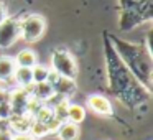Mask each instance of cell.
Wrapping results in <instances>:
<instances>
[{
  "mask_svg": "<svg viewBox=\"0 0 153 140\" xmlns=\"http://www.w3.org/2000/svg\"><path fill=\"white\" fill-rule=\"evenodd\" d=\"M28 102H30V91L28 89H15L10 94V109L12 115H23L27 114Z\"/></svg>",
  "mask_w": 153,
  "mask_h": 140,
  "instance_id": "ba28073f",
  "label": "cell"
},
{
  "mask_svg": "<svg viewBox=\"0 0 153 140\" xmlns=\"http://www.w3.org/2000/svg\"><path fill=\"white\" fill-rule=\"evenodd\" d=\"M86 119V109L81 104H68L66 109V122H71L74 125H79Z\"/></svg>",
  "mask_w": 153,
  "mask_h": 140,
  "instance_id": "5bb4252c",
  "label": "cell"
},
{
  "mask_svg": "<svg viewBox=\"0 0 153 140\" xmlns=\"http://www.w3.org/2000/svg\"><path fill=\"white\" fill-rule=\"evenodd\" d=\"M8 124H10V129L17 132V135H28L31 129V124H33V117H30L28 114L12 115L8 119Z\"/></svg>",
  "mask_w": 153,
  "mask_h": 140,
  "instance_id": "8fae6325",
  "label": "cell"
},
{
  "mask_svg": "<svg viewBox=\"0 0 153 140\" xmlns=\"http://www.w3.org/2000/svg\"><path fill=\"white\" fill-rule=\"evenodd\" d=\"M56 133H58V139L59 140H79L81 129H79V125H74L71 122H64L59 125Z\"/></svg>",
  "mask_w": 153,
  "mask_h": 140,
  "instance_id": "4fadbf2b",
  "label": "cell"
},
{
  "mask_svg": "<svg viewBox=\"0 0 153 140\" xmlns=\"http://www.w3.org/2000/svg\"><path fill=\"white\" fill-rule=\"evenodd\" d=\"M48 83H50V86L54 91V97H59V99H66L71 94L76 92V83L74 81L63 77V76H58L54 73H50Z\"/></svg>",
  "mask_w": 153,
  "mask_h": 140,
  "instance_id": "52a82bcc",
  "label": "cell"
},
{
  "mask_svg": "<svg viewBox=\"0 0 153 140\" xmlns=\"http://www.w3.org/2000/svg\"><path fill=\"white\" fill-rule=\"evenodd\" d=\"M8 18V15H7V8H5V5L0 2V25L4 23L5 20Z\"/></svg>",
  "mask_w": 153,
  "mask_h": 140,
  "instance_id": "ffe728a7",
  "label": "cell"
},
{
  "mask_svg": "<svg viewBox=\"0 0 153 140\" xmlns=\"http://www.w3.org/2000/svg\"><path fill=\"white\" fill-rule=\"evenodd\" d=\"M12 140H35L33 137L30 135H13L12 137Z\"/></svg>",
  "mask_w": 153,
  "mask_h": 140,
  "instance_id": "44dd1931",
  "label": "cell"
},
{
  "mask_svg": "<svg viewBox=\"0 0 153 140\" xmlns=\"http://www.w3.org/2000/svg\"><path fill=\"white\" fill-rule=\"evenodd\" d=\"M18 38H20V18L8 17L0 25V48L5 50L13 46Z\"/></svg>",
  "mask_w": 153,
  "mask_h": 140,
  "instance_id": "8992f818",
  "label": "cell"
},
{
  "mask_svg": "<svg viewBox=\"0 0 153 140\" xmlns=\"http://www.w3.org/2000/svg\"><path fill=\"white\" fill-rule=\"evenodd\" d=\"M51 71L48 69L46 66L38 63L36 66L31 69V76H33V84H41V83H46L48 81V76H50Z\"/></svg>",
  "mask_w": 153,
  "mask_h": 140,
  "instance_id": "e0dca14e",
  "label": "cell"
},
{
  "mask_svg": "<svg viewBox=\"0 0 153 140\" xmlns=\"http://www.w3.org/2000/svg\"><path fill=\"white\" fill-rule=\"evenodd\" d=\"M13 81L20 89H30L33 86V76H31V69L27 68H17L13 73Z\"/></svg>",
  "mask_w": 153,
  "mask_h": 140,
  "instance_id": "9a60e30c",
  "label": "cell"
},
{
  "mask_svg": "<svg viewBox=\"0 0 153 140\" xmlns=\"http://www.w3.org/2000/svg\"><path fill=\"white\" fill-rule=\"evenodd\" d=\"M104 45V58H105V71H107V91L119 102H122L128 109H138L146 106L152 99V92L142 86L135 79L132 73L120 61L110 43L107 31L102 36Z\"/></svg>",
  "mask_w": 153,
  "mask_h": 140,
  "instance_id": "6da1fadb",
  "label": "cell"
},
{
  "mask_svg": "<svg viewBox=\"0 0 153 140\" xmlns=\"http://www.w3.org/2000/svg\"><path fill=\"white\" fill-rule=\"evenodd\" d=\"M17 69L13 58L10 56H0V81H10L13 79V73Z\"/></svg>",
  "mask_w": 153,
  "mask_h": 140,
  "instance_id": "2e32d148",
  "label": "cell"
},
{
  "mask_svg": "<svg viewBox=\"0 0 153 140\" xmlns=\"http://www.w3.org/2000/svg\"><path fill=\"white\" fill-rule=\"evenodd\" d=\"M119 7V28L122 31H132L133 28L153 20L152 0H120Z\"/></svg>",
  "mask_w": 153,
  "mask_h": 140,
  "instance_id": "3957f363",
  "label": "cell"
},
{
  "mask_svg": "<svg viewBox=\"0 0 153 140\" xmlns=\"http://www.w3.org/2000/svg\"><path fill=\"white\" fill-rule=\"evenodd\" d=\"M13 61H15V64H17V68L33 69V68L38 64V56H36V53H35L33 50L25 48V50H22L20 53L13 58Z\"/></svg>",
  "mask_w": 153,
  "mask_h": 140,
  "instance_id": "7c38bea8",
  "label": "cell"
},
{
  "mask_svg": "<svg viewBox=\"0 0 153 140\" xmlns=\"http://www.w3.org/2000/svg\"><path fill=\"white\" fill-rule=\"evenodd\" d=\"M30 97L41 104H48V101H53L54 99V91L53 87L50 86V83H41V84H33L30 87Z\"/></svg>",
  "mask_w": 153,
  "mask_h": 140,
  "instance_id": "30bf717a",
  "label": "cell"
},
{
  "mask_svg": "<svg viewBox=\"0 0 153 140\" xmlns=\"http://www.w3.org/2000/svg\"><path fill=\"white\" fill-rule=\"evenodd\" d=\"M87 107L92 110L94 114L102 117H110L114 114V107L107 97L100 96V94H91L87 97Z\"/></svg>",
  "mask_w": 153,
  "mask_h": 140,
  "instance_id": "9c48e42d",
  "label": "cell"
},
{
  "mask_svg": "<svg viewBox=\"0 0 153 140\" xmlns=\"http://www.w3.org/2000/svg\"><path fill=\"white\" fill-rule=\"evenodd\" d=\"M107 36H109L117 56L125 64V68L135 76V79L145 89H148L152 92V87H153V56H152L150 40L140 41V43H132V41L122 40V38L109 33V31H107Z\"/></svg>",
  "mask_w": 153,
  "mask_h": 140,
  "instance_id": "7a4b0ae2",
  "label": "cell"
},
{
  "mask_svg": "<svg viewBox=\"0 0 153 140\" xmlns=\"http://www.w3.org/2000/svg\"><path fill=\"white\" fill-rule=\"evenodd\" d=\"M12 137L10 132H0V140H12Z\"/></svg>",
  "mask_w": 153,
  "mask_h": 140,
  "instance_id": "7402d4cb",
  "label": "cell"
},
{
  "mask_svg": "<svg viewBox=\"0 0 153 140\" xmlns=\"http://www.w3.org/2000/svg\"><path fill=\"white\" fill-rule=\"evenodd\" d=\"M12 117V109H10V104L4 102L0 104V120H8Z\"/></svg>",
  "mask_w": 153,
  "mask_h": 140,
  "instance_id": "ac0fdd59",
  "label": "cell"
},
{
  "mask_svg": "<svg viewBox=\"0 0 153 140\" xmlns=\"http://www.w3.org/2000/svg\"><path fill=\"white\" fill-rule=\"evenodd\" d=\"M10 91H4V89H0V104H4V102H8L10 101Z\"/></svg>",
  "mask_w": 153,
  "mask_h": 140,
  "instance_id": "d6986e66",
  "label": "cell"
},
{
  "mask_svg": "<svg viewBox=\"0 0 153 140\" xmlns=\"http://www.w3.org/2000/svg\"><path fill=\"white\" fill-rule=\"evenodd\" d=\"M51 66L53 73L58 76L74 81L77 76V61L73 54L64 48H54L51 53Z\"/></svg>",
  "mask_w": 153,
  "mask_h": 140,
  "instance_id": "5b68a950",
  "label": "cell"
},
{
  "mask_svg": "<svg viewBox=\"0 0 153 140\" xmlns=\"http://www.w3.org/2000/svg\"><path fill=\"white\" fill-rule=\"evenodd\" d=\"M46 31V18L40 13H27L20 18V38L27 43L41 40Z\"/></svg>",
  "mask_w": 153,
  "mask_h": 140,
  "instance_id": "277c9868",
  "label": "cell"
}]
</instances>
